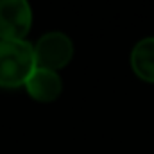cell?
Wrapping results in <instances>:
<instances>
[{"label": "cell", "instance_id": "obj_1", "mask_svg": "<svg viewBox=\"0 0 154 154\" xmlns=\"http://www.w3.org/2000/svg\"><path fill=\"white\" fill-rule=\"evenodd\" d=\"M34 70V48L27 39H0V88L23 86Z\"/></svg>", "mask_w": 154, "mask_h": 154}, {"label": "cell", "instance_id": "obj_3", "mask_svg": "<svg viewBox=\"0 0 154 154\" xmlns=\"http://www.w3.org/2000/svg\"><path fill=\"white\" fill-rule=\"evenodd\" d=\"M32 27L29 0H0V39H25Z\"/></svg>", "mask_w": 154, "mask_h": 154}, {"label": "cell", "instance_id": "obj_2", "mask_svg": "<svg viewBox=\"0 0 154 154\" xmlns=\"http://www.w3.org/2000/svg\"><path fill=\"white\" fill-rule=\"evenodd\" d=\"M32 48H34L36 66L54 72L65 68L74 57V41L68 34L61 31L45 32L32 45Z\"/></svg>", "mask_w": 154, "mask_h": 154}, {"label": "cell", "instance_id": "obj_4", "mask_svg": "<svg viewBox=\"0 0 154 154\" xmlns=\"http://www.w3.org/2000/svg\"><path fill=\"white\" fill-rule=\"evenodd\" d=\"M23 86L29 97H32L38 102H54L63 91V81L59 74L39 66H36V70L31 74Z\"/></svg>", "mask_w": 154, "mask_h": 154}, {"label": "cell", "instance_id": "obj_5", "mask_svg": "<svg viewBox=\"0 0 154 154\" xmlns=\"http://www.w3.org/2000/svg\"><path fill=\"white\" fill-rule=\"evenodd\" d=\"M131 68L138 79L154 82V36L142 38L131 50Z\"/></svg>", "mask_w": 154, "mask_h": 154}]
</instances>
